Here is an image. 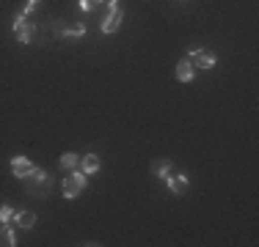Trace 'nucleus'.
Returning <instances> with one entry per match:
<instances>
[{
  "label": "nucleus",
  "instance_id": "7ed1b4c3",
  "mask_svg": "<svg viewBox=\"0 0 259 247\" xmlns=\"http://www.w3.org/2000/svg\"><path fill=\"white\" fill-rule=\"evenodd\" d=\"M11 30H14V36H17L20 44H30V39H33V33H36L33 22H28V17H22V14H14V20H11Z\"/></svg>",
  "mask_w": 259,
  "mask_h": 247
},
{
  "label": "nucleus",
  "instance_id": "a211bd4d",
  "mask_svg": "<svg viewBox=\"0 0 259 247\" xmlns=\"http://www.w3.org/2000/svg\"><path fill=\"white\" fill-rule=\"evenodd\" d=\"M105 3H108V9H110V11L119 9V0H105Z\"/></svg>",
  "mask_w": 259,
  "mask_h": 247
},
{
  "label": "nucleus",
  "instance_id": "f3484780",
  "mask_svg": "<svg viewBox=\"0 0 259 247\" xmlns=\"http://www.w3.org/2000/svg\"><path fill=\"white\" fill-rule=\"evenodd\" d=\"M36 6H39V0H28V3H25V9H22V11H20V14H22V17H28V14H30V11H33V9H36Z\"/></svg>",
  "mask_w": 259,
  "mask_h": 247
},
{
  "label": "nucleus",
  "instance_id": "423d86ee",
  "mask_svg": "<svg viewBox=\"0 0 259 247\" xmlns=\"http://www.w3.org/2000/svg\"><path fill=\"white\" fill-rule=\"evenodd\" d=\"M121 20H124V11H121V9L110 11V14H108V17H105V20H102L100 30H102V33H116V30L121 28Z\"/></svg>",
  "mask_w": 259,
  "mask_h": 247
},
{
  "label": "nucleus",
  "instance_id": "4468645a",
  "mask_svg": "<svg viewBox=\"0 0 259 247\" xmlns=\"http://www.w3.org/2000/svg\"><path fill=\"white\" fill-rule=\"evenodd\" d=\"M58 165H61V170H75L80 165V157H77V154H72V151H66V154H61Z\"/></svg>",
  "mask_w": 259,
  "mask_h": 247
},
{
  "label": "nucleus",
  "instance_id": "6e6552de",
  "mask_svg": "<svg viewBox=\"0 0 259 247\" xmlns=\"http://www.w3.org/2000/svg\"><path fill=\"white\" fill-rule=\"evenodd\" d=\"M11 220H14L17 228H22V231H28V228L36 225V214L28 212V209H25V212H14V217H11Z\"/></svg>",
  "mask_w": 259,
  "mask_h": 247
},
{
  "label": "nucleus",
  "instance_id": "0eeeda50",
  "mask_svg": "<svg viewBox=\"0 0 259 247\" xmlns=\"http://www.w3.org/2000/svg\"><path fill=\"white\" fill-rule=\"evenodd\" d=\"M163 181H165V187H168L174 195H182L185 190H188V176H185V173H177V176H174V173H168Z\"/></svg>",
  "mask_w": 259,
  "mask_h": 247
},
{
  "label": "nucleus",
  "instance_id": "f257e3e1",
  "mask_svg": "<svg viewBox=\"0 0 259 247\" xmlns=\"http://www.w3.org/2000/svg\"><path fill=\"white\" fill-rule=\"evenodd\" d=\"M25 184H28V193L33 198H50V193H53V178L41 168H36L33 176L25 178Z\"/></svg>",
  "mask_w": 259,
  "mask_h": 247
},
{
  "label": "nucleus",
  "instance_id": "f8f14e48",
  "mask_svg": "<svg viewBox=\"0 0 259 247\" xmlns=\"http://www.w3.org/2000/svg\"><path fill=\"white\" fill-rule=\"evenodd\" d=\"M171 170H174V165H171V159H157V162H152V173H155L157 178H165Z\"/></svg>",
  "mask_w": 259,
  "mask_h": 247
},
{
  "label": "nucleus",
  "instance_id": "dca6fc26",
  "mask_svg": "<svg viewBox=\"0 0 259 247\" xmlns=\"http://www.w3.org/2000/svg\"><path fill=\"white\" fill-rule=\"evenodd\" d=\"M11 217H14V209H11V206H0V225H6Z\"/></svg>",
  "mask_w": 259,
  "mask_h": 247
},
{
  "label": "nucleus",
  "instance_id": "2eb2a0df",
  "mask_svg": "<svg viewBox=\"0 0 259 247\" xmlns=\"http://www.w3.org/2000/svg\"><path fill=\"white\" fill-rule=\"evenodd\" d=\"M105 3V0H80V9H83V11H89V14H91V11H97V9H100V6Z\"/></svg>",
  "mask_w": 259,
  "mask_h": 247
},
{
  "label": "nucleus",
  "instance_id": "f03ea898",
  "mask_svg": "<svg viewBox=\"0 0 259 247\" xmlns=\"http://www.w3.org/2000/svg\"><path fill=\"white\" fill-rule=\"evenodd\" d=\"M85 184H89L85 173L75 168V170L69 173V176L64 178V198H66V201H75V198H77V195L85 190Z\"/></svg>",
  "mask_w": 259,
  "mask_h": 247
},
{
  "label": "nucleus",
  "instance_id": "1a4fd4ad",
  "mask_svg": "<svg viewBox=\"0 0 259 247\" xmlns=\"http://www.w3.org/2000/svg\"><path fill=\"white\" fill-rule=\"evenodd\" d=\"M193 69L196 66L190 64L188 58H182L180 64H177V80H180V83H190V80H193Z\"/></svg>",
  "mask_w": 259,
  "mask_h": 247
},
{
  "label": "nucleus",
  "instance_id": "39448f33",
  "mask_svg": "<svg viewBox=\"0 0 259 247\" xmlns=\"http://www.w3.org/2000/svg\"><path fill=\"white\" fill-rule=\"evenodd\" d=\"M11 170H14V176L20 178V181H25V178H30L36 173V165L28 162L25 157H14L11 159Z\"/></svg>",
  "mask_w": 259,
  "mask_h": 247
},
{
  "label": "nucleus",
  "instance_id": "20e7f679",
  "mask_svg": "<svg viewBox=\"0 0 259 247\" xmlns=\"http://www.w3.org/2000/svg\"><path fill=\"white\" fill-rule=\"evenodd\" d=\"M188 60L193 66H199V69H212V66H215V55L212 52H204L201 47H190L188 49Z\"/></svg>",
  "mask_w": 259,
  "mask_h": 247
},
{
  "label": "nucleus",
  "instance_id": "ddd939ff",
  "mask_svg": "<svg viewBox=\"0 0 259 247\" xmlns=\"http://www.w3.org/2000/svg\"><path fill=\"white\" fill-rule=\"evenodd\" d=\"M0 244L3 247H14L17 244V233H14V228H9V222L0 225Z\"/></svg>",
  "mask_w": 259,
  "mask_h": 247
},
{
  "label": "nucleus",
  "instance_id": "9b49d317",
  "mask_svg": "<svg viewBox=\"0 0 259 247\" xmlns=\"http://www.w3.org/2000/svg\"><path fill=\"white\" fill-rule=\"evenodd\" d=\"M100 157H97V154H85L83 159H80V170L85 173V176H91V173H97L100 170Z\"/></svg>",
  "mask_w": 259,
  "mask_h": 247
},
{
  "label": "nucleus",
  "instance_id": "9d476101",
  "mask_svg": "<svg viewBox=\"0 0 259 247\" xmlns=\"http://www.w3.org/2000/svg\"><path fill=\"white\" fill-rule=\"evenodd\" d=\"M83 36H85V25L83 22L64 25V30H61V39H83Z\"/></svg>",
  "mask_w": 259,
  "mask_h": 247
}]
</instances>
